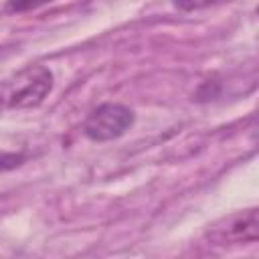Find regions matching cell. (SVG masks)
<instances>
[{
  "instance_id": "cell-5",
  "label": "cell",
  "mask_w": 259,
  "mask_h": 259,
  "mask_svg": "<svg viewBox=\"0 0 259 259\" xmlns=\"http://www.w3.org/2000/svg\"><path fill=\"white\" fill-rule=\"evenodd\" d=\"M223 2H229V0H172L174 8H178V10H182V12L204 10V8H210V6L223 4Z\"/></svg>"
},
{
  "instance_id": "cell-1",
  "label": "cell",
  "mask_w": 259,
  "mask_h": 259,
  "mask_svg": "<svg viewBox=\"0 0 259 259\" xmlns=\"http://www.w3.org/2000/svg\"><path fill=\"white\" fill-rule=\"evenodd\" d=\"M53 73L45 65H26L0 81V109L38 107L53 91Z\"/></svg>"
},
{
  "instance_id": "cell-6",
  "label": "cell",
  "mask_w": 259,
  "mask_h": 259,
  "mask_svg": "<svg viewBox=\"0 0 259 259\" xmlns=\"http://www.w3.org/2000/svg\"><path fill=\"white\" fill-rule=\"evenodd\" d=\"M22 162H24V154L22 152H6V150H0V172L12 170V168L20 166Z\"/></svg>"
},
{
  "instance_id": "cell-3",
  "label": "cell",
  "mask_w": 259,
  "mask_h": 259,
  "mask_svg": "<svg viewBox=\"0 0 259 259\" xmlns=\"http://www.w3.org/2000/svg\"><path fill=\"white\" fill-rule=\"evenodd\" d=\"M259 237V210L247 208L217 221L208 231L206 239L214 245H251Z\"/></svg>"
},
{
  "instance_id": "cell-2",
  "label": "cell",
  "mask_w": 259,
  "mask_h": 259,
  "mask_svg": "<svg viewBox=\"0 0 259 259\" xmlns=\"http://www.w3.org/2000/svg\"><path fill=\"white\" fill-rule=\"evenodd\" d=\"M136 121L134 111L121 103L97 105L83 123V134L91 142H111L121 138Z\"/></svg>"
},
{
  "instance_id": "cell-4",
  "label": "cell",
  "mask_w": 259,
  "mask_h": 259,
  "mask_svg": "<svg viewBox=\"0 0 259 259\" xmlns=\"http://www.w3.org/2000/svg\"><path fill=\"white\" fill-rule=\"evenodd\" d=\"M55 0H6V12L12 14H20V12H28V10H36L45 4H51Z\"/></svg>"
}]
</instances>
